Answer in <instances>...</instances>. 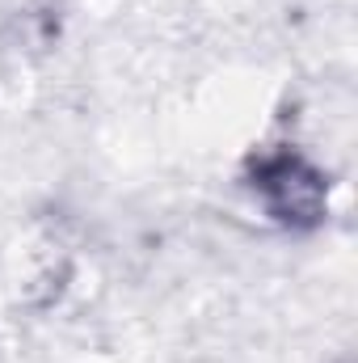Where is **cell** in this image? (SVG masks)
<instances>
[{"label":"cell","instance_id":"cell-1","mask_svg":"<svg viewBox=\"0 0 358 363\" xmlns=\"http://www.w3.org/2000/svg\"><path fill=\"white\" fill-rule=\"evenodd\" d=\"M249 186L262 199L270 220H278L287 228H312V224H321L325 203H329L325 174L308 157H299L295 148L262 152L253 161V169H249Z\"/></svg>","mask_w":358,"mask_h":363}]
</instances>
